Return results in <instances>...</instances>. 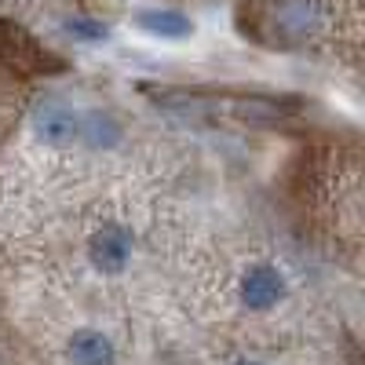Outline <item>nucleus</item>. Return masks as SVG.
<instances>
[{
  "instance_id": "9d476101",
  "label": "nucleus",
  "mask_w": 365,
  "mask_h": 365,
  "mask_svg": "<svg viewBox=\"0 0 365 365\" xmlns=\"http://www.w3.org/2000/svg\"><path fill=\"white\" fill-rule=\"evenodd\" d=\"M66 29H70L73 37H81V41H106V37H110V29H106L103 22H96V19H84V15L70 19V22H66Z\"/></svg>"
},
{
  "instance_id": "0eeeda50",
  "label": "nucleus",
  "mask_w": 365,
  "mask_h": 365,
  "mask_svg": "<svg viewBox=\"0 0 365 365\" xmlns=\"http://www.w3.org/2000/svg\"><path fill=\"white\" fill-rule=\"evenodd\" d=\"M77 139H84L88 146H96V150H110L120 143V125L110 117V113H99V110H91L81 117V132Z\"/></svg>"
},
{
  "instance_id": "6e6552de",
  "label": "nucleus",
  "mask_w": 365,
  "mask_h": 365,
  "mask_svg": "<svg viewBox=\"0 0 365 365\" xmlns=\"http://www.w3.org/2000/svg\"><path fill=\"white\" fill-rule=\"evenodd\" d=\"M139 26L154 37H168V41H182L194 34V26L187 15L179 11H139Z\"/></svg>"
},
{
  "instance_id": "7ed1b4c3",
  "label": "nucleus",
  "mask_w": 365,
  "mask_h": 365,
  "mask_svg": "<svg viewBox=\"0 0 365 365\" xmlns=\"http://www.w3.org/2000/svg\"><path fill=\"white\" fill-rule=\"evenodd\" d=\"M88 256H91V263H96V270L120 274L128 267V256H132V230L120 227V223H106L103 230L91 234Z\"/></svg>"
},
{
  "instance_id": "f8f14e48",
  "label": "nucleus",
  "mask_w": 365,
  "mask_h": 365,
  "mask_svg": "<svg viewBox=\"0 0 365 365\" xmlns=\"http://www.w3.org/2000/svg\"><path fill=\"white\" fill-rule=\"evenodd\" d=\"M234 365H259V361H234Z\"/></svg>"
},
{
  "instance_id": "f257e3e1",
  "label": "nucleus",
  "mask_w": 365,
  "mask_h": 365,
  "mask_svg": "<svg viewBox=\"0 0 365 365\" xmlns=\"http://www.w3.org/2000/svg\"><path fill=\"white\" fill-rule=\"evenodd\" d=\"M325 0H245L241 34L263 48H303L325 26Z\"/></svg>"
},
{
  "instance_id": "20e7f679",
  "label": "nucleus",
  "mask_w": 365,
  "mask_h": 365,
  "mask_svg": "<svg viewBox=\"0 0 365 365\" xmlns=\"http://www.w3.org/2000/svg\"><path fill=\"white\" fill-rule=\"evenodd\" d=\"M34 132L48 146H66L81 132V117L66 103H58V99H41L34 106Z\"/></svg>"
},
{
  "instance_id": "f03ea898",
  "label": "nucleus",
  "mask_w": 365,
  "mask_h": 365,
  "mask_svg": "<svg viewBox=\"0 0 365 365\" xmlns=\"http://www.w3.org/2000/svg\"><path fill=\"white\" fill-rule=\"evenodd\" d=\"M0 66L19 73H48V70H63V58L44 51L19 22L0 19Z\"/></svg>"
},
{
  "instance_id": "423d86ee",
  "label": "nucleus",
  "mask_w": 365,
  "mask_h": 365,
  "mask_svg": "<svg viewBox=\"0 0 365 365\" xmlns=\"http://www.w3.org/2000/svg\"><path fill=\"white\" fill-rule=\"evenodd\" d=\"M66 351L73 365H117V347L99 329H77Z\"/></svg>"
},
{
  "instance_id": "9b49d317",
  "label": "nucleus",
  "mask_w": 365,
  "mask_h": 365,
  "mask_svg": "<svg viewBox=\"0 0 365 365\" xmlns=\"http://www.w3.org/2000/svg\"><path fill=\"white\" fill-rule=\"evenodd\" d=\"M8 103H11L8 96H0V120H4V110H8Z\"/></svg>"
},
{
  "instance_id": "39448f33",
  "label": "nucleus",
  "mask_w": 365,
  "mask_h": 365,
  "mask_svg": "<svg viewBox=\"0 0 365 365\" xmlns=\"http://www.w3.org/2000/svg\"><path fill=\"white\" fill-rule=\"evenodd\" d=\"M285 296V278L278 267L270 263H256L245 278H241V299L249 311H270L274 303Z\"/></svg>"
},
{
  "instance_id": "1a4fd4ad",
  "label": "nucleus",
  "mask_w": 365,
  "mask_h": 365,
  "mask_svg": "<svg viewBox=\"0 0 365 365\" xmlns=\"http://www.w3.org/2000/svg\"><path fill=\"white\" fill-rule=\"evenodd\" d=\"M0 365H41L29 358V351L15 340V332L4 322H0Z\"/></svg>"
}]
</instances>
